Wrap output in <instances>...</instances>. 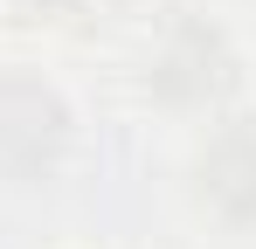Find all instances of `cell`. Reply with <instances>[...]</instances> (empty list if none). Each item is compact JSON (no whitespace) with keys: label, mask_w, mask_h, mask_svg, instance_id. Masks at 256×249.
Returning <instances> with one entry per match:
<instances>
[{"label":"cell","mask_w":256,"mask_h":249,"mask_svg":"<svg viewBox=\"0 0 256 249\" xmlns=\"http://www.w3.org/2000/svg\"><path fill=\"white\" fill-rule=\"evenodd\" d=\"M28 28H90L111 14V0H7Z\"/></svg>","instance_id":"277c9868"},{"label":"cell","mask_w":256,"mask_h":249,"mask_svg":"<svg viewBox=\"0 0 256 249\" xmlns=\"http://www.w3.org/2000/svg\"><path fill=\"white\" fill-rule=\"evenodd\" d=\"M138 83L160 111H180V118H222L236 111L242 97V48L236 35L201 14V7H166L152 28H146V48H138Z\"/></svg>","instance_id":"6da1fadb"},{"label":"cell","mask_w":256,"mask_h":249,"mask_svg":"<svg viewBox=\"0 0 256 249\" xmlns=\"http://www.w3.org/2000/svg\"><path fill=\"white\" fill-rule=\"evenodd\" d=\"M76 111L62 83L42 70H0V180L7 187H42L70 166Z\"/></svg>","instance_id":"7a4b0ae2"},{"label":"cell","mask_w":256,"mask_h":249,"mask_svg":"<svg viewBox=\"0 0 256 249\" xmlns=\"http://www.w3.org/2000/svg\"><path fill=\"white\" fill-rule=\"evenodd\" d=\"M187 201L228 236H256V111H222L187 152Z\"/></svg>","instance_id":"3957f363"}]
</instances>
